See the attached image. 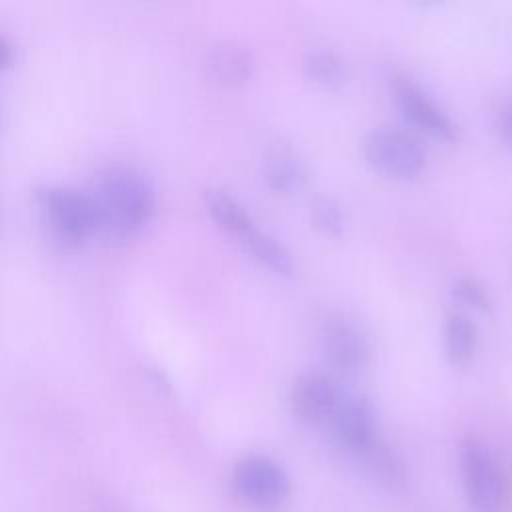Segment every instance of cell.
<instances>
[{
  "instance_id": "12",
  "label": "cell",
  "mask_w": 512,
  "mask_h": 512,
  "mask_svg": "<svg viewBox=\"0 0 512 512\" xmlns=\"http://www.w3.org/2000/svg\"><path fill=\"white\" fill-rule=\"evenodd\" d=\"M206 212L216 222L220 230L234 236L238 242L256 226L250 212L244 208V204L238 202L228 190L224 188H206L202 194Z\"/></svg>"
},
{
  "instance_id": "14",
  "label": "cell",
  "mask_w": 512,
  "mask_h": 512,
  "mask_svg": "<svg viewBox=\"0 0 512 512\" xmlns=\"http://www.w3.org/2000/svg\"><path fill=\"white\" fill-rule=\"evenodd\" d=\"M358 460L382 486L402 488L406 484V464L384 438H378L364 454L358 456Z\"/></svg>"
},
{
  "instance_id": "17",
  "label": "cell",
  "mask_w": 512,
  "mask_h": 512,
  "mask_svg": "<svg viewBox=\"0 0 512 512\" xmlns=\"http://www.w3.org/2000/svg\"><path fill=\"white\" fill-rule=\"evenodd\" d=\"M312 224L326 234H342L346 228V214L332 196H318L310 204Z\"/></svg>"
},
{
  "instance_id": "11",
  "label": "cell",
  "mask_w": 512,
  "mask_h": 512,
  "mask_svg": "<svg viewBox=\"0 0 512 512\" xmlns=\"http://www.w3.org/2000/svg\"><path fill=\"white\" fill-rule=\"evenodd\" d=\"M206 68L216 82L224 86H240L254 72V56L244 44L220 42L208 52Z\"/></svg>"
},
{
  "instance_id": "15",
  "label": "cell",
  "mask_w": 512,
  "mask_h": 512,
  "mask_svg": "<svg viewBox=\"0 0 512 512\" xmlns=\"http://www.w3.org/2000/svg\"><path fill=\"white\" fill-rule=\"evenodd\" d=\"M478 346V328L464 310H452L444 320V348L454 364H468Z\"/></svg>"
},
{
  "instance_id": "18",
  "label": "cell",
  "mask_w": 512,
  "mask_h": 512,
  "mask_svg": "<svg viewBox=\"0 0 512 512\" xmlns=\"http://www.w3.org/2000/svg\"><path fill=\"white\" fill-rule=\"evenodd\" d=\"M450 292L458 302H462L464 306H470L474 310L488 312L492 308V296H490L488 288L474 276L454 278Z\"/></svg>"
},
{
  "instance_id": "2",
  "label": "cell",
  "mask_w": 512,
  "mask_h": 512,
  "mask_svg": "<svg viewBox=\"0 0 512 512\" xmlns=\"http://www.w3.org/2000/svg\"><path fill=\"white\" fill-rule=\"evenodd\" d=\"M34 202L44 224L64 244L78 246L102 232L100 212L90 190L66 184H42L34 190Z\"/></svg>"
},
{
  "instance_id": "10",
  "label": "cell",
  "mask_w": 512,
  "mask_h": 512,
  "mask_svg": "<svg viewBox=\"0 0 512 512\" xmlns=\"http://www.w3.org/2000/svg\"><path fill=\"white\" fill-rule=\"evenodd\" d=\"M262 176L270 190L288 196L304 188L308 168L302 156L290 144L276 142L268 146L262 156Z\"/></svg>"
},
{
  "instance_id": "4",
  "label": "cell",
  "mask_w": 512,
  "mask_h": 512,
  "mask_svg": "<svg viewBox=\"0 0 512 512\" xmlns=\"http://www.w3.org/2000/svg\"><path fill=\"white\" fill-rule=\"evenodd\" d=\"M232 490L246 506L258 512H278L288 504L292 484L286 470L274 458L250 454L236 462Z\"/></svg>"
},
{
  "instance_id": "1",
  "label": "cell",
  "mask_w": 512,
  "mask_h": 512,
  "mask_svg": "<svg viewBox=\"0 0 512 512\" xmlns=\"http://www.w3.org/2000/svg\"><path fill=\"white\" fill-rule=\"evenodd\" d=\"M90 194L100 212L102 230L130 236L142 230L156 212V188L138 168L116 164L98 172Z\"/></svg>"
},
{
  "instance_id": "19",
  "label": "cell",
  "mask_w": 512,
  "mask_h": 512,
  "mask_svg": "<svg viewBox=\"0 0 512 512\" xmlns=\"http://www.w3.org/2000/svg\"><path fill=\"white\" fill-rule=\"evenodd\" d=\"M12 56H14V48H12V44L8 42V38H6V36H2V34H0V70H4L6 66H10Z\"/></svg>"
},
{
  "instance_id": "7",
  "label": "cell",
  "mask_w": 512,
  "mask_h": 512,
  "mask_svg": "<svg viewBox=\"0 0 512 512\" xmlns=\"http://www.w3.org/2000/svg\"><path fill=\"white\" fill-rule=\"evenodd\" d=\"M344 390L338 380L324 370H310L300 374L290 390L292 412L310 426H328Z\"/></svg>"
},
{
  "instance_id": "16",
  "label": "cell",
  "mask_w": 512,
  "mask_h": 512,
  "mask_svg": "<svg viewBox=\"0 0 512 512\" xmlns=\"http://www.w3.org/2000/svg\"><path fill=\"white\" fill-rule=\"evenodd\" d=\"M304 74L320 84L338 86L346 78V62L330 48H312L302 58Z\"/></svg>"
},
{
  "instance_id": "9",
  "label": "cell",
  "mask_w": 512,
  "mask_h": 512,
  "mask_svg": "<svg viewBox=\"0 0 512 512\" xmlns=\"http://www.w3.org/2000/svg\"><path fill=\"white\" fill-rule=\"evenodd\" d=\"M320 342L328 362L348 374L364 368L370 358L368 336L344 314H332L322 322Z\"/></svg>"
},
{
  "instance_id": "13",
  "label": "cell",
  "mask_w": 512,
  "mask_h": 512,
  "mask_svg": "<svg viewBox=\"0 0 512 512\" xmlns=\"http://www.w3.org/2000/svg\"><path fill=\"white\" fill-rule=\"evenodd\" d=\"M240 246L262 266L270 268L276 274H292L294 258L282 240H278L268 230H262L258 224L240 240Z\"/></svg>"
},
{
  "instance_id": "5",
  "label": "cell",
  "mask_w": 512,
  "mask_h": 512,
  "mask_svg": "<svg viewBox=\"0 0 512 512\" xmlns=\"http://www.w3.org/2000/svg\"><path fill=\"white\" fill-rule=\"evenodd\" d=\"M362 154L370 166L394 178L416 176L426 164V150L420 140L390 126L370 130L362 140Z\"/></svg>"
},
{
  "instance_id": "3",
  "label": "cell",
  "mask_w": 512,
  "mask_h": 512,
  "mask_svg": "<svg viewBox=\"0 0 512 512\" xmlns=\"http://www.w3.org/2000/svg\"><path fill=\"white\" fill-rule=\"evenodd\" d=\"M460 474L466 500L474 512H504L508 488L500 462L492 448L468 436L460 444Z\"/></svg>"
},
{
  "instance_id": "6",
  "label": "cell",
  "mask_w": 512,
  "mask_h": 512,
  "mask_svg": "<svg viewBox=\"0 0 512 512\" xmlns=\"http://www.w3.org/2000/svg\"><path fill=\"white\" fill-rule=\"evenodd\" d=\"M336 442L356 458L364 454L380 436L376 408L364 394L344 392L330 424L326 426Z\"/></svg>"
},
{
  "instance_id": "20",
  "label": "cell",
  "mask_w": 512,
  "mask_h": 512,
  "mask_svg": "<svg viewBox=\"0 0 512 512\" xmlns=\"http://www.w3.org/2000/svg\"><path fill=\"white\" fill-rule=\"evenodd\" d=\"M502 126H504V132H506V136H508V140H512V104L506 108V112H504V122H502Z\"/></svg>"
},
{
  "instance_id": "8",
  "label": "cell",
  "mask_w": 512,
  "mask_h": 512,
  "mask_svg": "<svg viewBox=\"0 0 512 512\" xmlns=\"http://www.w3.org/2000/svg\"><path fill=\"white\" fill-rule=\"evenodd\" d=\"M392 92H394V100H396L398 108L416 126H420L422 130H426L438 138H444V140L456 138L458 128H456L454 118L412 76L396 74L392 78Z\"/></svg>"
}]
</instances>
